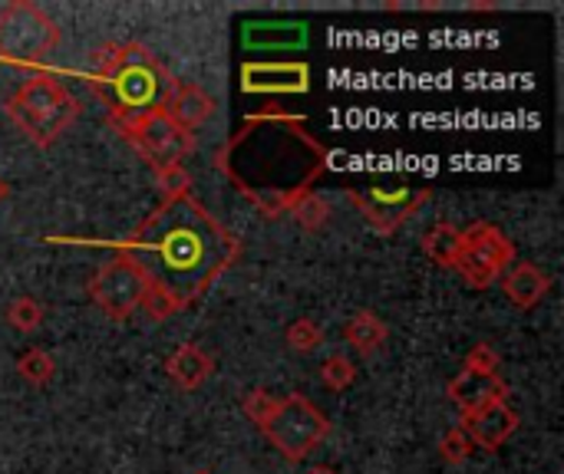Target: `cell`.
Masks as SVG:
<instances>
[{
  "instance_id": "obj_1",
  "label": "cell",
  "mask_w": 564,
  "mask_h": 474,
  "mask_svg": "<svg viewBox=\"0 0 564 474\" xmlns=\"http://www.w3.org/2000/svg\"><path fill=\"white\" fill-rule=\"evenodd\" d=\"M116 254L142 274L152 294L165 297L182 313L238 264L241 241L192 195V188H182L165 191L155 211H149Z\"/></svg>"
},
{
  "instance_id": "obj_2",
  "label": "cell",
  "mask_w": 564,
  "mask_h": 474,
  "mask_svg": "<svg viewBox=\"0 0 564 474\" xmlns=\"http://www.w3.org/2000/svg\"><path fill=\"white\" fill-rule=\"evenodd\" d=\"M327 162L330 152L311 132L307 119L284 109L248 115L215 155V168L264 218L291 214L301 198L314 195Z\"/></svg>"
},
{
  "instance_id": "obj_3",
  "label": "cell",
  "mask_w": 564,
  "mask_h": 474,
  "mask_svg": "<svg viewBox=\"0 0 564 474\" xmlns=\"http://www.w3.org/2000/svg\"><path fill=\"white\" fill-rule=\"evenodd\" d=\"M83 79L102 99L112 129L165 112V102L178 82L142 43L99 46Z\"/></svg>"
},
{
  "instance_id": "obj_4",
  "label": "cell",
  "mask_w": 564,
  "mask_h": 474,
  "mask_svg": "<svg viewBox=\"0 0 564 474\" xmlns=\"http://www.w3.org/2000/svg\"><path fill=\"white\" fill-rule=\"evenodd\" d=\"M3 115L40 148H50L79 115V99L50 73L36 69L3 99Z\"/></svg>"
},
{
  "instance_id": "obj_5",
  "label": "cell",
  "mask_w": 564,
  "mask_h": 474,
  "mask_svg": "<svg viewBox=\"0 0 564 474\" xmlns=\"http://www.w3.org/2000/svg\"><path fill=\"white\" fill-rule=\"evenodd\" d=\"M59 43V26L46 10L30 0H13L0 7V63L36 69L50 59Z\"/></svg>"
},
{
  "instance_id": "obj_6",
  "label": "cell",
  "mask_w": 564,
  "mask_h": 474,
  "mask_svg": "<svg viewBox=\"0 0 564 474\" xmlns=\"http://www.w3.org/2000/svg\"><path fill=\"white\" fill-rule=\"evenodd\" d=\"M258 429L274 445V452L288 462H304L330 436L327 416L304 396L274 399L268 419Z\"/></svg>"
},
{
  "instance_id": "obj_7",
  "label": "cell",
  "mask_w": 564,
  "mask_h": 474,
  "mask_svg": "<svg viewBox=\"0 0 564 474\" xmlns=\"http://www.w3.org/2000/svg\"><path fill=\"white\" fill-rule=\"evenodd\" d=\"M516 264V244L512 238L492 224V221H473L463 228V254L456 261V271L463 280L476 290H489L502 274Z\"/></svg>"
},
{
  "instance_id": "obj_8",
  "label": "cell",
  "mask_w": 564,
  "mask_h": 474,
  "mask_svg": "<svg viewBox=\"0 0 564 474\" xmlns=\"http://www.w3.org/2000/svg\"><path fill=\"white\" fill-rule=\"evenodd\" d=\"M116 132L145 158V165L155 172V178L182 168L185 155L195 148V135H188L178 125H172L165 112H155V115L139 119V122L119 125Z\"/></svg>"
},
{
  "instance_id": "obj_9",
  "label": "cell",
  "mask_w": 564,
  "mask_h": 474,
  "mask_svg": "<svg viewBox=\"0 0 564 474\" xmlns=\"http://www.w3.org/2000/svg\"><path fill=\"white\" fill-rule=\"evenodd\" d=\"M433 198V188L416 185H370V188H350L347 201L377 228L380 234H397L426 201Z\"/></svg>"
},
{
  "instance_id": "obj_10",
  "label": "cell",
  "mask_w": 564,
  "mask_h": 474,
  "mask_svg": "<svg viewBox=\"0 0 564 474\" xmlns=\"http://www.w3.org/2000/svg\"><path fill=\"white\" fill-rule=\"evenodd\" d=\"M89 300L109 317V320H129L142 300H145V280L142 274L126 261V257H112L106 261L93 277H89Z\"/></svg>"
},
{
  "instance_id": "obj_11",
  "label": "cell",
  "mask_w": 564,
  "mask_h": 474,
  "mask_svg": "<svg viewBox=\"0 0 564 474\" xmlns=\"http://www.w3.org/2000/svg\"><path fill=\"white\" fill-rule=\"evenodd\" d=\"M241 89L258 96H288L311 89L307 63H248L241 69Z\"/></svg>"
},
{
  "instance_id": "obj_12",
  "label": "cell",
  "mask_w": 564,
  "mask_h": 474,
  "mask_svg": "<svg viewBox=\"0 0 564 474\" xmlns=\"http://www.w3.org/2000/svg\"><path fill=\"white\" fill-rule=\"evenodd\" d=\"M463 432L469 436V442L476 449H486V452H499L519 429V412L509 406V403H492L486 406L482 412L476 416H466L463 422Z\"/></svg>"
},
{
  "instance_id": "obj_13",
  "label": "cell",
  "mask_w": 564,
  "mask_h": 474,
  "mask_svg": "<svg viewBox=\"0 0 564 474\" xmlns=\"http://www.w3.org/2000/svg\"><path fill=\"white\" fill-rule=\"evenodd\" d=\"M446 393H449V399L459 406V412H463V419H466V416L482 412V409L492 406V403H506L509 386L502 383V376H476V373L459 370V376L449 383Z\"/></svg>"
},
{
  "instance_id": "obj_14",
  "label": "cell",
  "mask_w": 564,
  "mask_h": 474,
  "mask_svg": "<svg viewBox=\"0 0 564 474\" xmlns=\"http://www.w3.org/2000/svg\"><path fill=\"white\" fill-rule=\"evenodd\" d=\"M212 112H215V99L195 82H175V89H172V96L165 102L169 122L178 125L188 135H195V129L205 125L212 119Z\"/></svg>"
},
{
  "instance_id": "obj_15",
  "label": "cell",
  "mask_w": 564,
  "mask_h": 474,
  "mask_svg": "<svg viewBox=\"0 0 564 474\" xmlns=\"http://www.w3.org/2000/svg\"><path fill=\"white\" fill-rule=\"evenodd\" d=\"M502 290L509 297L512 307L519 310H535L549 290H552V277L539 267V264H516L502 274Z\"/></svg>"
},
{
  "instance_id": "obj_16",
  "label": "cell",
  "mask_w": 564,
  "mask_h": 474,
  "mask_svg": "<svg viewBox=\"0 0 564 474\" xmlns=\"http://www.w3.org/2000/svg\"><path fill=\"white\" fill-rule=\"evenodd\" d=\"M212 373H215V360H212L202 346H195V343H182V346L165 360V376H169L178 389H185V393L202 389V386L212 379Z\"/></svg>"
},
{
  "instance_id": "obj_17",
  "label": "cell",
  "mask_w": 564,
  "mask_h": 474,
  "mask_svg": "<svg viewBox=\"0 0 564 474\" xmlns=\"http://www.w3.org/2000/svg\"><path fill=\"white\" fill-rule=\"evenodd\" d=\"M390 330L387 323L373 313V310H357L347 323H344V340L360 353V356H373L377 350H383Z\"/></svg>"
},
{
  "instance_id": "obj_18",
  "label": "cell",
  "mask_w": 564,
  "mask_h": 474,
  "mask_svg": "<svg viewBox=\"0 0 564 474\" xmlns=\"http://www.w3.org/2000/svg\"><path fill=\"white\" fill-rule=\"evenodd\" d=\"M423 254H426L433 264H440V267H446V271H456V261H459V254H463V231H459L456 224H449V221L433 224V228L423 234Z\"/></svg>"
},
{
  "instance_id": "obj_19",
  "label": "cell",
  "mask_w": 564,
  "mask_h": 474,
  "mask_svg": "<svg viewBox=\"0 0 564 474\" xmlns=\"http://www.w3.org/2000/svg\"><path fill=\"white\" fill-rule=\"evenodd\" d=\"M284 343H288V350H291V353L311 356V353H317V350H321V343H324V330H321V323H314V320L301 317V320H294V323L284 330Z\"/></svg>"
},
{
  "instance_id": "obj_20",
  "label": "cell",
  "mask_w": 564,
  "mask_h": 474,
  "mask_svg": "<svg viewBox=\"0 0 564 474\" xmlns=\"http://www.w3.org/2000/svg\"><path fill=\"white\" fill-rule=\"evenodd\" d=\"M17 376L30 386H46L56 376V363L46 350H26L17 360Z\"/></svg>"
},
{
  "instance_id": "obj_21",
  "label": "cell",
  "mask_w": 564,
  "mask_h": 474,
  "mask_svg": "<svg viewBox=\"0 0 564 474\" xmlns=\"http://www.w3.org/2000/svg\"><path fill=\"white\" fill-rule=\"evenodd\" d=\"M3 317H7V323H10L13 330H20V333H33V330H40V327H43V304H40V300H33V297H17V300H10V304H7Z\"/></svg>"
},
{
  "instance_id": "obj_22",
  "label": "cell",
  "mask_w": 564,
  "mask_h": 474,
  "mask_svg": "<svg viewBox=\"0 0 564 474\" xmlns=\"http://www.w3.org/2000/svg\"><path fill=\"white\" fill-rule=\"evenodd\" d=\"M291 218H294L304 231H321V228L330 221V205L314 191V195L301 198V201L291 208Z\"/></svg>"
},
{
  "instance_id": "obj_23",
  "label": "cell",
  "mask_w": 564,
  "mask_h": 474,
  "mask_svg": "<svg viewBox=\"0 0 564 474\" xmlns=\"http://www.w3.org/2000/svg\"><path fill=\"white\" fill-rule=\"evenodd\" d=\"M321 383L330 389V393H344L357 383V370L347 356H327L321 363Z\"/></svg>"
},
{
  "instance_id": "obj_24",
  "label": "cell",
  "mask_w": 564,
  "mask_h": 474,
  "mask_svg": "<svg viewBox=\"0 0 564 474\" xmlns=\"http://www.w3.org/2000/svg\"><path fill=\"white\" fill-rule=\"evenodd\" d=\"M473 452H476V445L469 442V436L463 432V426H453V429L443 432V439H440V459L446 465H463V462L473 459Z\"/></svg>"
},
{
  "instance_id": "obj_25",
  "label": "cell",
  "mask_w": 564,
  "mask_h": 474,
  "mask_svg": "<svg viewBox=\"0 0 564 474\" xmlns=\"http://www.w3.org/2000/svg\"><path fill=\"white\" fill-rule=\"evenodd\" d=\"M463 370H466V373H476V376H499V353H496L489 343H476V346L466 353Z\"/></svg>"
},
{
  "instance_id": "obj_26",
  "label": "cell",
  "mask_w": 564,
  "mask_h": 474,
  "mask_svg": "<svg viewBox=\"0 0 564 474\" xmlns=\"http://www.w3.org/2000/svg\"><path fill=\"white\" fill-rule=\"evenodd\" d=\"M271 406H274V396H271L268 389H251V393H245V399H241V409H245V416H248L254 426H261V422L268 419Z\"/></svg>"
},
{
  "instance_id": "obj_27",
  "label": "cell",
  "mask_w": 564,
  "mask_h": 474,
  "mask_svg": "<svg viewBox=\"0 0 564 474\" xmlns=\"http://www.w3.org/2000/svg\"><path fill=\"white\" fill-rule=\"evenodd\" d=\"M307 474H337V472H334V469H324V465H321V469H311Z\"/></svg>"
},
{
  "instance_id": "obj_28",
  "label": "cell",
  "mask_w": 564,
  "mask_h": 474,
  "mask_svg": "<svg viewBox=\"0 0 564 474\" xmlns=\"http://www.w3.org/2000/svg\"><path fill=\"white\" fill-rule=\"evenodd\" d=\"M3 198H7V181L0 178V201H3Z\"/></svg>"
}]
</instances>
